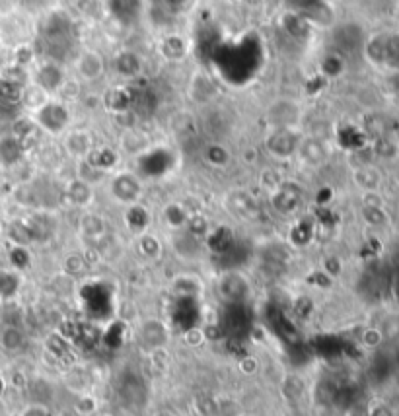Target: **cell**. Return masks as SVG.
Here are the masks:
<instances>
[{
  "mask_svg": "<svg viewBox=\"0 0 399 416\" xmlns=\"http://www.w3.org/2000/svg\"><path fill=\"white\" fill-rule=\"evenodd\" d=\"M30 119L43 135L49 137H62L72 127L70 105H65L59 99L51 98L40 110L30 113Z\"/></svg>",
  "mask_w": 399,
  "mask_h": 416,
  "instance_id": "obj_1",
  "label": "cell"
},
{
  "mask_svg": "<svg viewBox=\"0 0 399 416\" xmlns=\"http://www.w3.org/2000/svg\"><path fill=\"white\" fill-rule=\"evenodd\" d=\"M105 183L110 197L123 208L137 205L144 197V183L130 169H115L113 173H110Z\"/></svg>",
  "mask_w": 399,
  "mask_h": 416,
  "instance_id": "obj_2",
  "label": "cell"
},
{
  "mask_svg": "<svg viewBox=\"0 0 399 416\" xmlns=\"http://www.w3.org/2000/svg\"><path fill=\"white\" fill-rule=\"evenodd\" d=\"M304 110L300 101L292 98H277L265 110L267 129H294L302 130Z\"/></svg>",
  "mask_w": 399,
  "mask_h": 416,
  "instance_id": "obj_3",
  "label": "cell"
},
{
  "mask_svg": "<svg viewBox=\"0 0 399 416\" xmlns=\"http://www.w3.org/2000/svg\"><path fill=\"white\" fill-rule=\"evenodd\" d=\"M302 137H304L302 130L267 129L265 137H263V150L275 162H290V159L296 158Z\"/></svg>",
  "mask_w": 399,
  "mask_h": 416,
  "instance_id": "obj_4",
  "label": "cell"
},
{
  "mask_svg": "<svg viewBox=\"0 0 399 416\" xmlns=\"http://www.w3.org/2000/svg\"><path fill=\"white\" fill-rule=\"evenodd\" d=\"M96 148V139L92 135L90 129L84 127H70L65 135H62V150L65 154L74 162L88 158L92 150Z\"/></svg>",
  "mask_w": 399,
  "mask_h": 416,
  "instance_id": "obj_5",
  "label": "cell"
},
{
  "mask_svg": "<svg viewBox=\"0 0 399 416\" xmlns=\"http://www.w3.org/2000/svg\"><path fill=\"white\" fill-rule=\"evenodd\" d=\"M105 69H108V62L100 51L96 49H84L74 59V74L84 84H94L103 78Z\"/></svg>",
  "mask_w": 399,
  "mask_h": 416,
  "instance_id": "obj_6",
  "label": "cell"
},
{
  "mask_svg": "<svg viewBox=\"0 0 399 416\" xmlns=\"http://www.w3.org/2000/svg\"><path fill=\"white\" fill-rule=\"evenodd\" d=\"M224 207L228 212H232L236 218L241 220H251L260 214V202L253 193H250L248 189L244 187H234L230 189L228 193L222 198Z\"/></svg>",
  "mask_w": 399,
  "mask_h": 416,
  "instance_id": "obj_7",
  "label": "cell"
},
{
  "mask_svg": "<svg viewBox=\"0 0 399 416\" xmlns=\"http://www.w3.org/2000/svg\"><path fill=\"white\" fill-rule=\"evenodd\" d=\"M117 152L121 154V158H140L146 152L152 150V139L146 130H142L140 127H133V129L119 130L117 137Z\"/></svg>",
  "mask_w": 399,
  "mask_h": 416,
  "instance_id": "obj_8",
  "label": "cell"
},
{
  "mask_svg": "<svg viewBox=\"0 0 399 416\" xmlns=\"http://www.w3.org/2000/svg\"><path fill=\"white\" fill-rule=\"evenodd\" d=\"M296 159H300V164L304 168L316 169L319 166L325 164L328 159V146L325 142L318 137H309V135H304L302 140H300L298 152H296Z\"/></svg>",
  "mask_w": 399,
  "mask_h": 416,
  "instance_id": "obj_9",
  "label": "cell"
},
{
  "mask_svg": "<svg viewBox=\"0 0 399 416\" xmlns=\"http://www.w3.org/2000/svg\"><path fill=\"white\" fill-rule=\"evenodd\" d=\"M62 200L72 208L90 210L92 202H94V187L72 175L62 185Z\"/></svg>",
  "mask_w": 399,
  "mask_h": 416,
  "instance_id": "obj_10",
  "label": "cell"
},
{
  "mask_svg": "<svg viewBox=\"0 0 399 416\" xmlns=\"http://www.w3.org/2000/svg\"><path fill=\"white\" fill-rule=\"evenodd\" d=\"M271 207L275 208L282 216H292L298 212V208L302 207V193L298 189L292 187L290 183H282L277 191L269 193Z\"/></svg>",
  "mask_w": 399,
  "mask_h": 416,
  "instance_id": "obj_11",
  "label": "cell"
},
{
  "mask_svg": "<svg viewBox=\"0 0 399 416\" xmlns=\"http://www.w3.org/2000/svg\"><path fill=\"white\" fill-rule=\"evenodd\" d=\"M26 154H28V150L24 148V144L18 137H14L12 132L0 135V168H18L26 158Z\"/></svg>",
  "mask_w": 399,
  "mask_h": 416,
  "instance_id": "obj_12",
  "label": "cell"
},
{
  "mask_svg": "<svg viewBox=\"0 0 399 416\" xmlns=\"http://www.w3.org/2000/svg\"><path fill=\"white\" fill-rule=\"evenodd\" d=\"M123 222H125V228L129 229L130 234L137 238L144 232H150L152 226V212L148 207L142 205V200L137 205H130V207L123 208Z\"/></svg>",
  "mask_w": 399,
  "mask_h": 416,
  "instance_id": "obj_13",
  "label": "cell"
},
{
  "mask_svg": "<svg viewBox=\"0 0 399 416\" xmlns=\"http://www.w3.org/2000/svg\"><path fill=\"white\" fill-rule=\"evenodd\" d=\"M189 41L185 40L181 33H168L166 37H162L158 43V53L162 59L168 62H181L189 57Z\"/></svg>",
  "mask_w": 399,
  "mask_h": 416,
  "instance_id": "obj_14",
  "label": "cell"
},
{
  "mask_svg": "<svg viewBox=\"0 0 399 416\" xmlns=\"http://www.w3.org/2000/svg\"><path fill=\"white\" fill-rule=\"evenodd\" d=\"M113 69L117 72V76H121L123 80H133L142 72L144 62H142V59H140L135 51L121 49L115 55V59H113Z\"/></svg>",
  "mask_w": 399,
  "mask_h": 416,
  "instance_id": "obj_15",
  "label": "cell"
},
{
  "mask_svg": "<svg viewBox=\"0 0 399 416\" xmlns=\"http://www.w3.org/2000/svg\"><path fill=\"white\" fill-rule=\"evenodd\" d=\"M189 96L195 103H209L217 96V84L207 72H195L189 82Z\"/></svg>",
  "mask_w": 399,
  "mask_h": 416,
  "instance_id": "obj_16",
  "label": "cell"
},
{
  "mask_svg": "<svg viewBox=\"0 0 399 416\" xmlns=\"http://www.w3.org/2000/svg\"><path fill=\"white\" fill-rule=\"evenodd\" d=\"M302 18L308 21L309 28H319V30H328L335 24V10L331 8L328 2H316L308 6L304 12H300Z\"/></svg>",
  "mask_w": 399,
  "mask_h": 416,
  "instance_id": "obj_17",
  "label": "cell"
},
{
  "mask_svg": "<svg viewBox=\"0 0 399 416\" xmlns=\"http://www.w3.org/2000/svg\"><path fill=\"white\" fill-rule=\"evenodd\" d=\"M80 234L84 238H88L90 241H100L108 236V222L105 218L98 214V212H92V210H84V214L80 216Z\"/></svg>",
  "mask_w": 399,
  "mask_h": 416,
  "instance_id": "obj_18",
  "label": "cell"
},
{
  "mask_svg": "<svg viewBox=\"0 0 399 416\" xmlns=\"http://www.w3.org/2000/svg\"><path fill=\"white\" fill-rule=\"evenodd\" d=\"M86 162H90L94 168L101 169L105 173H113L115 169H119L121 154L117 152V148H111V146H98L92 150L88 154Z\"/></svg>",
  "mask_w": 399,
  "mask_h": 416,
  "instance_id": "obj_19",
  "label": "cell"
},
{
  "mask_svg": "<svg viewBox=\"0 0 399 416\" xmlns=\"http://www.w3.org/2000/svg\"><path fill=\"white\" fill-rule=\"evenodd\" d=\"M51 98L53 96H51L49 92L45 88H41L40 84H35L33 80H30L26 86H22L20 103L24 105V110L28 111V115L40 110L41 105H45Z\"/></svg>",
  "mask_w": 399,
  "mask_h": 416,
  "instance_id": "obj_20",
  "label": "cell"
},
{
  "mask_svg": "<svg viewBox=\"0 0 399 416\" xmlns=\"http://www.w3.org/2000/svg\"><path fill=\"white\" fill-rule=\"evenodd\" d=\"M353 183L362 191V193H372V191H380L382 185V173L376 166H357L353 169Z\"/></svg>",
  "mask_w": 399,
  "mask_h": 416,
  "instance_id": "obj_21",
  "label": "cell"
},
{
  "mask_svg": "<svg viewBox=\"0 0 399 416\" xmlns=\"http://www.w3.org/2000/svg\"><path fill=\"white\" fill-rule=\"evenodd\" d=\"M140 337L152 348L166 347V340H168V327L160 321V319H146L142 321L140 325Z\"/></svg>",
  "mask_w": 399,
  "mask_h": 416,
  "instance_id": "obj_22",
  "label": "cell"
},
{
  "mask_svg": "<svg viewBox=\"0 0 399 416\" xmlns=\"http://www.w3.org/2000/svg\"><path fill=\"white\" fill-rule=\"evenodd\" d=\"M280 30L285 31L287 35H290L292 40H306L309 35L312 28L308 26V21L302 18L300 12H285L279 18Z\"/></svg>",
  "mask_w": 399,
  "mask_h": 416,
  "instance_id": "obj_23",
  "label": "cell"
},
{
  "mask_svg": "<svg viewBox=\"0 0 399 416\" xmlns=\"http://www.w3.org/2000/svg\"><path fill=\"white\" fill-rule=\"evenodd\" d=\"M162 218H164V224L171 229V232H183L189 224L191 214L187 208L183 207V202L178 200V202H170L166 205L164 210H162Z\"/></svg>",
  "mask_w": 399,
  "mask_h": 416,
  "instance_id": "obj_24",
  "label": "cell"
},
{
  "mask_svg": "<svg viewBox=\"0 0 399 416\" xmlns=\"http://www.w3.org/2000/svg\"><path fill=\"white\" fill-rule=\"evenodd\" d=\"M205 164L212 169H226L232 164V150L224 142H210L203 152Z\"/></svg>",
  "mask_w": 399,
  "mask_h": 416,
  "instance_id": "obj_25",
  "label": "cell"
},
{
  "mask_svg": "<svg viewBox=\"0 0 399 416\" xmlns=\"http://www.w3.org/2000/svg\"><path fill=\"white\" fill-rule=\"evenodd\" d=\"M72 175L76 179H80V181H84V183H88V185L94 189L103 185V183L108 181V177H110V173L94 168L90 162H86V159L74 162V173H72Z\"/></svg>",
  "mask_w": 399,
  "mask_h": 416,
  "instance_id": "obj_26",
  "label": "cell"
},
{
  "mask_svg": "<svg viewBox=\"0 0 399 416\" xmlns=\"http://www.w3.org/2000/svg\"><path fill=\"white\" fill-rule=\"evenodd\" d=\"M203 280L195 275H180L171 280V292L178 296L189 297V296H201L203 294Z\"/></svg>",
  "mask_w": 399,
  "mask_h": 416,
  "instance_id": "obj_27",
  "label": "cell"
},
{
  "mask_svg": "<svg viewBox=\"0 0 399 416\" xmlns=\"http://www.w3.org/2000/svg\"><path fill=\"white\" fill-rule=\"evenodd\" d=\"M347 70V62L343 59V55H339L337 51H330L325 53L321 60H319V72L325 76V78L335 80L345 74Z\"/></svg>",
  "mask_w": 399,
  "mask_h": 416,
  "instance_id": "obj_28",
  "label": "cell"
},
{
  "mask_svg": "<svg viewBox=\"0 0 399 416\" xmlns=\"http://www.w3.org/2000/svg\"><path fill=\"white\" fill-rule=\"evenodd\" d=\"M137 249H139V253L144 259H148V261H158V259L162 257V253H164V243L160 241V238L156 234L144 232V234L137 236Z\"/></svg>",
  "mask_w": 399,
  "mask_h": 416,
  "instance_id": "obj_29",
  "label": "cell"
},
{
  "mask_svg": "<svg viewBox=\"0 0 399 416\" xmlns=\"http://www.w3.org/2000/svg\"><path fill=\"white\" fill-rule=\"evenodd\" d=\"M220 292L228 300H239L248 294V282H246V278L239 277L236 272H228L220 278Z\"/></svg>",
  "mask_w": 399,
  "mask_h": 416,
  "instance_id": "obj_30",
  "label": "cell"
},
{
  "mask_svg": "<svg viewBox=\"0 0 399 416\" xmlns=\"http://www.w3.org/2000/svg\"><path fill=\"white\" fill-rule=\"evenodd\" d=\"M26 345V335L20 327L16 325H6V327L0 331V348L2 352H8V354H14L22 350Z\"/></svg>",
  "mask_w": 399,
  "mask_h": 416,
  "instance_id": "obj_31",
  "label": "cell"
},
{
  "mask_svg": "<svg viewBox=\"0 0 399 416\" xmlns=\"http://www.w3.org/2000/svg\"><path fill=\"white\" fill-rule=\"evenodd\" d=\"M80 94H82V82H80L76 76H74V78H69V76H67V78L60 82L57 92L53 94V98L62 101L65 105H70V103L78 101Z\"/></svg>",
  "mask_w": 399,
  "mask_h": 416,
  "instance_id": "obj_32",
  "label": "cell"
},
{
  "mask_svg": "<svg viewBox=\"0 0 399 416\" xmlns=\"http://www.w3.org/2000/svg\"><path fill=\"white\" fill-rule=\"evenodd\" d=\"M12 198L16 205L30 210H40V197L35 193V189L31 187L30 183H18L12 189Z\"/></svg>",
  "mask_w": 399,
  "mask_h": 416,
  "instance_id": "obj_33",
  "label": "cell"
},
{
  "mask_svg": "<svg viewBox=\"0 0 399 416\" xmlns=\"http://www.w3.org/2000/svg\"><path fill=\"white\" fill-rule=\"evenodd\" d=\"M6 236L12 241V245H20V248H28L31 241H33V236H31L26 220H14V222H10L8 228H6Z\"/></svg>",
  "mask_w": 399,
  "mask_h": 416,
  "instance_id": "obj_34",
  "label": "cell"
},
{
  "mask_svg": "<svg viewBox=\"0 0 399 416\" xmlns=\"http://www.w3.org/2000/svg\"><path fill=\"white\" fill-rule=\"evenodd\" d=\"M20 290L18 270H2L0 272V297H12Z\"/></svg>",
  "mask_w": 399,
  "mask_h": 416,
  "instance_id": "obj_35",
  "label": "cell"
},
{
  "mask_svg": "<svg viewBox=\"0 0 399 416\" xmlns=\"http://www.w3.org/2000/svg\"><path fill=\"white\" fill-rule=\"evenodd\" d=\"M88 267H90V265L86 263V259H84L82 253H69V255L65 257V261H62V270H65V275L72 278L84 275Z\"/></svg>",
  "mask_w": 399,
  "mask_h": 416,
  "instance_id": "obj_36",
  "label": "cell"
},
{
  "mask_svg": "<svg viewBox=\"0 0 399 416\" xmlns=\"http://www.w3.org/2000/svg\"><path fill=\"white\" fill-rule=\"evenodd\" d=\"M285 181L279 175V171L275 168H263L260 173V187L269 195L273 191H277V189L282 185Z\"/></svg>",
  "mask_w": 399,
  "mask_h": 416,
  "instance_id": "obj_37",
  "label": "cell"
},
{
  "mask_svg": "<svg viewBox=\"0 0 399 416\" xmlns=\"http://www.w3.org/2000/svg\"><path fill=\"white\" fill-rule=\"evenodd\" d=\"M362 218L370 226H386L388 224V214L384 207H362Z\"/></svg>",
  "mask_w": 399,
  "mask_h": 416,
  "instance_id": "obj_38",
  "label": "cell"
},
{
  "mask_svg": "<svg viewBox=\"0 0 399 416\" xmlns=\"http://www.w3.org/2000/svg\"><path fill=\"white\" fill-rule=\"evenodd\" d=\"M321 272L331 280H337L343 275V261L337 255H325L321 259Z\"/></svg>",
  "mask_w": 399,
  "mask_h": 416,
  "instance_id": "obj_39",
  "label": "cell"
},
{
  "mask_svg": "<svg viewBox=\"0 0 399 416\" xmlns=\"http://www.w3.org/2000/svg\"><path fill=\"white\" fill-rule=\"evenodd\" d=\"M30 251L28 248H20V245H12L10 249V263H12V270H18L22 272L24 268L30 267Z\"/></svg>",
  "mask_w": 399,
  "mask_h": 416,
  "instance_id": "obj_40",
  "label": "cell"
},
{
  "mask_svg": "<svg viewBox=\"0 0 399 416\" xmlns=\"http://www.w3.org/2000/svg\"><path fill=\"white\" fill-rule=\"evenodd\" d=\"M113 123L119 127V130H127L133 129V127H139V119L135 117V113L130 110H119L113 111Z\"/></svg>",
  "mask_w": 399,
  "mask_h": 416,
  "instance_id": "obj_41",
  "label": "cell"
},
{
  "mask_svg": "<svg viewBox=\"0 0 399 416\" xmlns=\"http://www.w3.org/2000/svg\"><path fill=\"white\" fill-rule=\"evenodd\" d=\"M150 360H152V364L156 370H166V367L170 366V352L166 350V347H160V348H152L150 350Z\"/></svg>",
  "mask_w": 399,
  "mask_h": 416,
  "instance_id": "obj_42",
  "label": "cell"
},
{
  "mask_svg": "<svg viewBox=\"0 0 399 416\" xmlns=\"http://www.w3.org/2000/svg\"><path fill=\"white\" fill-rule=\"evenodd\" d=\"M183 340H185L187 347H199V345H203L207 340V335H205V331L201 327H191L183 333Z\"/></svg>",
  "mask_w": 399,
  "mask_h": 416,
  "instance_id": "obj_43",
  "label": "cell"
},
{
  "mask_svg": "<svg viewBox=\"0 0 399 416\" xmlns=\"http://www.w3.org/2000/svg\"><path fill=\"white\" fill-rule=\"evenodd\" d=\"M197 413L201 416H217V399H205V397H201L197 399Z\"/></svg>",
  "mask_w": 399,
  "mask_h": 416,
  "instance_id": "obj_44",
  "label": "cell"
},
{
  "mask_svg": "<svg viewBox=\"0 0 399 416\" xmlns=\"http://www.w3.org/2000/svg\"><path fill=\"white\" fill-rule=\"evenodd\" d=\"M382 343V333L378 329H366L362 333V345L368 348H376Z\"/></svg>",
  "mask_w": 399,
  "mask_h": 416,
  "instance_id": "obj_45",
  "label": "cell"
},
{
  "mask_svg": "<svg viewBox=\"0 0 399 416\" xmlns=\"http://www.w3.org/2000/svg\"><path fill=\"white\" fill-rule=\"evenodd\" d=\"M239 370H241V374H248V376H253L257 370H260V362L255 360V358L246 356L239 360Z\"/></svg>",
  "mask_w": 399,
  "mask_h": 416,
  "instance_id": "obj_46",
  "label": "cell"
},
{
  "mask_svg": "<svg viewBox=\"0 0 399 416\" xmlns=\"http://www.w3.org/2000/svg\"><path fill=\"white\" fill-rule=\"evenodd\" d=\"M241 159H244V164H255V162H260V148H255V146L244 148L241 150Z\"/></svg>",
  "mask_w": 399,
  "mask_h": 416,
  "instance_id": "obj_47",
  "label": "cell"
},
{
  "mask_svg": "<svg viewBox=\"0 0 399 416\" xmlns=\"http://www.w3.org/2000/svg\"><path fill=\"white\" fill-rule=\"evenodd\" d=\"M239 2L250 10H263V6H265V0H239Z\"/></svg>",
  "mask_w": 399,
  "mask_h": 416,
  "instance_id": "obj_48",
  "label": "cell"
},
{
  "mask_svg": "<svg viewBox=\"0 0 399 416\" xmlns=\"http://www.w3.org/2000/svg\"><path fill=\"white\" fill-rule=\"evenodd\" d=\"M4 366H6V356H4V352L0 350V370H4Z\"/></svg>",
  "mask_w": 399,
  "mask_h": 416,
  "instance_id": "obj_49",
  "label": "cell"
}]
</instances>
